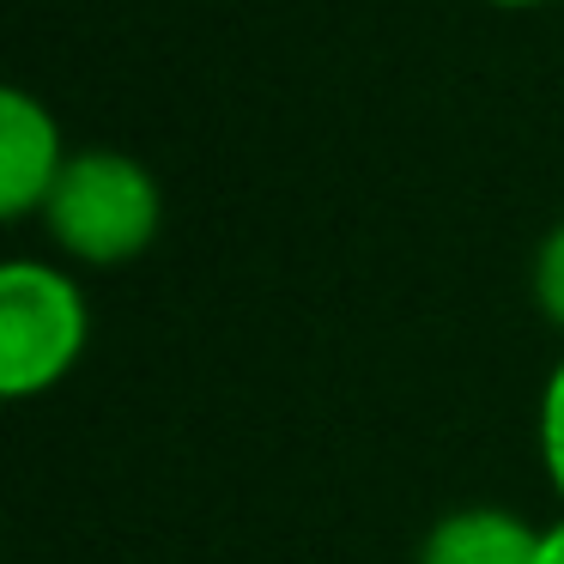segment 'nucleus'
<instances>
[{
  "label": "nucleus",
  "instance_id": "obj_1",
  "mask_svg": "<svg viewBox=\"0 0 564 564\" xmlns=\"http://www.w3.org/2000/svg\"><path fill=\"white\" fill-rule=\"evenodd\" d=\"M43 225L62 256L86 261V268H122V261L147 256L164 225L159 176L110 147L74 152L55 195L43 200Z\"/></svg>",
  "mask_w": 564,
  "mask_h": 564
},
{
  "label": "nucleus",
  "instance_id": "obj_2",
  "mask_svg": "<svg viewBox=\"0 0 564 564\" xmlns=\"http://www.w3.org/2000/svg\"><path fill=\"white\" fill-rule=\"evenodd\" d=\"M91 334L86 292L50 261L0 268V394L31 401L79 365Z\"/></svg>",
  "mask_w": 564,
  "mask_h": 564
},
{
  "label": "nucleus",
  "instance_id": "obj_3",
  "mask_svg": "<svg viewBox=\"0 0 564 564\" xmlns=\"http://www.w3.org/2000/svg\"><path fill=\"white\" fill-rule=\"evenodd\" d=\"M67 159L74 152L62 147V122L50 116V104H37L25 86L0 91V213L7 219L43 213Z\"/></svg>",
  "mask_w": 564,
  "mask_h": 564
},
{
  "label": "nucleus",
  "instance_id": "obj_4",
  "mask_svg": "<svg viewBox=\"0 0 564 564\" xmlns=\"http://www.w3.org/2000/svg\"><path fill=\"white\" fill-rule=\"evenodd\" d=\"M540 534L516 510L474 503V510L443 516L419 546V564H540Z\"/></svg>",
  "mask_w": 564,
  "mask_h": 564
},
{
  "label": "nucleus",
  "instance_id": "obj_5",
  "mask_svg": "<svg viewBox=\"0 0 564 564\" xmlns=\"http://www.w3.org/2000/svg\"><path fill=\"white\" fill-rule=\"evenodd\" d=\"M540 462H546L552 491L564 498V358L552 365L546 389H540Z\"/></svg>",
  "mask_w": 564,
  "mask_h": 564
},
{
  "label": "nucleus",
  "instance_id": "obj_6",
  "mask_svg": "<svg viewBox=\"0 0 564 564\" xmlns=\"http://www.w3.org/2000/svg\"><path fill=\"white\" fill-rule=\"evenodd\" d=\"M534 304L552 328H564V219L534 249Z\"/></svg>",
  "mask_w": 564,
  "mask_h": 564
},
{
  "label": "nucleus",
  "instance_id": "obj_7",
  "mask_svg": "<svg viewBox=\"0 0 564 564\" xmlns=\"http://www.w3.org/2000/svg\"><path fill=\"white\" fill-rule=\"evenodd\" d=\"M540 564H564V522L540 534Z\"/></svg>",
  "mask_w": 564,
  "mask_h": 564
},
{
  "label": "nucleus",
  "instance_id": "obj_8",
  "mask_svg": "<svg viewBox=\"0 0 564 564\" xmlns=\"http://www.w3.org/2000/svg\"><path fill=\"white\" fill-rule=\"evenodd\" d=\"M486 7H546V0H486Z\"/></svg>",
  "mask_w": 564,
  "mask_h": 564
}]
</instances>
